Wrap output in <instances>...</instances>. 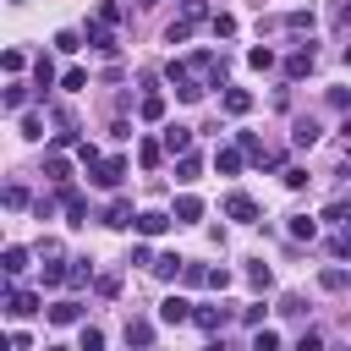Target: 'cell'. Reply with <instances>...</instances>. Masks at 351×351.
<instances>
[{
	"label": "cell",
	"instance_id": "cell-59",
	"mask_svg": "<svg viewBox=\"0 0 351 351\" xmlns=\"http://www.w3.org/2000/svg\"><path fill=\"white\" fill-rule=\"evenodd\" d=\"M340 132H346V143H351V110H346V121H340Z\"/></svg>",
	"mask_w": 351,
	"mask_h": 351
},
{
	"label": "cell",
	"instance_id": "cell-7",
	"mask_svg": "<svg viewBox=\"0 0 351 351\" xmlns=\"http://www.w3.org/2000/svg\"><path fill=\"white\" fill-rule=\"evenodd\" d=\"M170 225H176V214H165V208H143V214L132 219V230H137V236H148V241H154V236H165Z\"/></svg>",
	"mask_w": 351,
	"mask_h": 351
},
{
	"label": "cell",
	"instance_id": "cell-25",
	"mask_svg": "<svg viewBox=\"0 0 351 351\" xmlns=\"http://www.w3.org/2000/svg\"><path fill=\"white\" fill-rule=\"evenodd\" d=\"M241 165H247L241 148H219V154H214V170H219V176H241Z\"/></svg>",
	"mask_w": 351,
	"mask_h": 351
},
{
	"label": "cell",
	"instance_id": "cell-56",
	"mask_svg": "<svg viewBox=\"0 0 351 351\" xmlns=\"http://www.w3.org/2000/svg\"><path fill=\"white\" fill-rule=\"evenodd\" d=\"M22 66H27V55H22V49H5V71H11V77H22Z\"/></svg>",
	"mask_w": 351,
	"mask_h": 351
},
{
	"label": "cell",
	"instance_id": "cell-22",
	"mask_svg": "<svg viewBox=\"0 0 351 351\" xmlns=\"http://www.w3.org/2000/svg\"><path fill=\"white\" fill-rule=\"evenodd\" d=\"M27 88H33V82H22V77H11V82H5V93H0V104H5L11 115H16V110L27 104Z\"/></svg>",
	"mask_w": 351,
	"mask_h": 351
},
{
	"label": "cell",
	"instance_id": "cell-49",
	"mask_svg": "<svg viewBox=\"0 0 351 351\" xmlns=\"http://www.w3.org/2000/svg\"><path fill=\"white\" fill-rule=\"evenodd\" d=\"M77 143H82V137H77V126H60V132L49 137V148H77Z\"/></svg>",
	"mask_w": 351,
	"mask_h": 351
},
{
	"label": "cell",
	"instance_id": "cell-19",
	"mask_svg": "<svg viewBox=\"0 0 351 351\" xmlns=\"http://www.w3.org/2000/svg\"><path fill=\"white\" fill-rule=\"evenodd\" d=\"M219 104H225V115H247V110H252V93H247V88H230V82H225Z\"/></svg>",
	"mask_w": 351,
	"mask_h": 351
},
{
	"label": "cell",
	"instance_id": "cell-4",
	"mask_svg": "<svg viewBox=\"0 0 351 351\" xmlns=\"http://www.w3.org/2000/svg\"><path fill=\"white\" fill-rule=\"evenodd\" d=\"M88 181H93V186H104V192H121V181H126V154L99 159V165L88 170Z\"/></svg>",
	"mask_w": 351,
	"mask_h": 351
},
{
	"label": "cell",
	"instance_id": "cell-36",
	"mask_svg": "<svg viewBox=\"0 0 351 351\" xmlns=\"http://www.w3.org/2000/svg\"><path fill=\"white\" fill-rule=\"evenodd\" d=\"M55 208H60V192H44V197H33V219H55Z\"/></svg>",
	"mask_w": 351,
	"mask_h": 351
},
{
	"label": "cell",
	"instance_id": "cell-37",
	"mask_svg": "<svg viewBox=\"0 0 351 351\" xmlns=\"http://www.w3.org/2000/svg\"><path fill=\"white\" fill-rule=\"evenodd\" d=\"M88 280H93V263H88V258H71V274H66V285H77V291H82Z\"/></svg>",
	"mask_w": 351,
	"mask_h": 351
},
{
	"label": "cell",
	"instance_id": "cell-27",
	"mask_svg": "<svg viewBox=\"0 0 351 351\" xmlns=\"http://www.w3.org/2000/svg\"><path fill=\"white\" fill-rule=\"evenodd\" d=\"M247 285H252V291H258V296H263V291H269V285H274V269H269V263H263V258H252V263H247Z\"/></svg>",
	"mask_w": 351,
	"mask_h": 351
},
{
	"label": "cell",
	"instance_id": "cell-35",
	"mask_svg": "<svg viewBox=\"0 0 351 351\" xmlns=\"http://www.w3.org/2000/svg\"><path fill=\"white\" fill-rule=\"evenodd\" d=\"M236 148H241L247 159H263V137H258V132H236Z\"/></svg>",
	"mask_w": 351,
	"mask_h": 351
},
{
	"label": "cell",
	"instance_id": "cell-47",
	"mask_svg": "<svg viewBox=\"0 0 351 351\" xmlns=\"http://www.w3.org/2000/svg\"><path fill=\"white\" fill-rule=\"evenodd\" d=\"M93 291H99L104 302H110V296H121V274H99V280H93Z\"/></svg>",
	"mask_w": 351,
	"mask_h": 351
},
{
	"label": "cell",
	"instance_id": "cell-44",
	"mask_svg": "<svg viewBox=\"0 0 351 351\" xmlns=\"http://www.w3.org/2000/svg\"><path fill=\"white\" fill-rule=\"evenodd\" d=\"M230 285H236V274H230L225 263H214V269H208V291H230Z\"/></svg>",
	"mask_w": 351,
	"mask_h": 351
},
{
	"label": "cell",
	"instance_id": "cell-31",
	"mask_svg": "<svg viewBox=\"0 0 351 351\" xmlns=\"http://www.w3.org/2000/svg\"><path fill=\"white\" fill-rule=\"evenodd\" d=\"M192 33H197V22H192V16H176V22L165 27V44H186Z\"/></svg>",
	"mask_w": 351,
	"mask_h": 351
},
{
	"label": "cell",
	"instance_id": "cell-24",
	"mask_svg": "<svg viewBox=\"0 0 351 351\" xmlns=\"http://www.w3.org/2000/svg\"><path fill=\"white\" fill-rule=\"evenodd\" d=\"M159 159H165V143H159V137H143V143H137V165H143V170H159Z\"/></svg>",
	"mask_w": 351,
	"mask_h": 351
},
{
	"label": "cell",
	"instance_id": "cell-15",
	"mask_svg": "<svg viewBox=\"0 0 351 351\" xmlns=\"http://www.w3.org/2000/svg\"><path fill=\"white\" fill-rule=\"evenodd\" d=\"M44 176L60 186V181H71V159H66V148H44Z\"/></svg>",
	"mask_w": 351,
	"mask_h": 351
},
{
	"label": "cell",
	"instance_id": "cell-23",
	"mask_svg": "<svg viewBox=\"0 0 351 351\" xmlns=\"http://www.w3.org/2000/svg\"><path fill=\"white\" fill-rule=\"evenodd\" d=\"M159 143H165V154H186L192 148V126H165Z\"/></svg>",
	"mask_w": 351,
	"mask_h": 351
},
{
	"label": "cell",
	"instance_id": "cell-10",
	"mask_svg": "<svg viewBox=\"0 0 351 351\" xmlns=\"http://www.w3.org/2000/svg\"><path fill=\"white\" fill-rule=\"evenodd\" d=\"M159 324H170V329H181V324H192V302L170 291V296L159 302Z\"/></svg>",
	"mask_w": 351,
	"mask_h": 351
},
{
	"label": "cell",
	"instance_id": "cell-20",
	"mask_svg": "<svg viewBox=\"0 0 351 351\" xmlns=\"http://www.w3.org/2000/svg\"><path fill=\"white\" fill-rule=\"evenodd\" d=\"M197 176H203V154H192V148L176 154V181L186 186V181H197Z\"/></svg>",
	"mask_w": 351,
	"mask_h": 351
},
{
	"label": "cell",
	"instance_id": "cell-46",
	"mask_svg": "<svg viewBox=\"0 0 351 351\" xmlns=\"http://www.w3.org/2000/svg\"><path fill=\"white\" fill-rule=\"evenodd\" d=\"M22 137H27V143H38V137H44V115H33V110H27V115H22Z\"/></svg>",
	"mask_w": 351,
	"mask_h": 351
},
{
	"label": "cell",
	"instance_id": "cell-18",
	"mask_svg": "<svg viewBox=\"0 0 351 351\" xmlns=\"http://www.w3.org/2000/svg\"><path fill=\"white\" fill-rule=\"evenodd\" d=\"M313 143H318V121L313 115H296L291 121V148H313Z\"/></svg>",
	"mask_w": 351,
	"mask_h": 351
},
{
	"label": "cell",
	"instance_id": "cell-61",
	"mask_svg": "<svg viewBox=\"0 0 351 351\" xmlns=\"http://www.w3.org/2000/svg\"><path fill=\"white\" fill-rule=\"evenodd\" d=\"M137 5H159V0H137Z\"/></svg>",
	"mask_w": 351,
	"mask_h": 351
},
{
	"label": "cell",
	"instance_id": "cell-40",
	"mask_svg": "<svg viewBox=\"0 0 351 351\" xmlns=\"http://www.w3.org/2000/svg\"><path fill=\"white\" fill-rule=\"evenodd\" d=\"M55 49H60V55L82 49V33H77V27H60V33H55Z\"/></svg>",
	"mask_w": 351,
	"mask_h": 351
},
{
	"label": "cell",
	"instance_id": "cell-34",
	"mask_svg": "<svg viewBox=\"0 0 351 351\" xmlns=\"http://www.w3.org/2000/svg\"><path fill=\"white\" fill-rule=\"evenodd\" d=\"M60 88H66V93H82V88H88V71H82V66H66V71H60Z\"/></svg>",
	"mask_w": 351,
	"mask_h": 351
},
{
	"label": "cell",
	"instance_id": "cell-16",
	"mask_svg": "<svg viewBox=\"0 0 351 351\" xmlns=\"http://www.w3.org/2000/svg\"><path fill=\"white\" fill-rule=\"evenodd\" d=\"M170 214H176V225H197V219H203V197H197V192H181Z\"/></svg>",
	"mask_w": 351,
	"mask_h": 351
},
{
	"label": "cell",
	"instance_id": "cell-58",
	"mask_svg": "<svg viewBox=\"0 0 351 351\" xmlns=\"http://www.w3.org/2000/svg\"><path fill=\"white\" fill-rule=\"evenodd\" d=\"M335 22H340V27H351V0H346V5H335Z\"/></svg>",
	"mask_w": 351,
	"mask_h": 351
},
{
	"label": "cell",
	"instance_id": "cell-60",
	"mask_svg": "<svg viewBox=\"0 0 351 351\" xmlns=\"http://www.w3.org/2000/svg\"><path fill=\"white\" fill-rule=\"evenodd\" d=\"M340 60H346V66H351V44H346V49H340Z\"/></svg>",
	"mask_w": 351,
	"mask_h": 351
},
{
	"label": "cell",
	"instance_id": "cell-14",
	"mask_svg": "<svg viewBox=\"0 0 351 351\" xmlns=\"http://www.w3.org/2000/svg\"><path fill=\"white\" fill-rule=\"evenodd\" d=\"M55 82H60V77H55V60H49V55H38V60H33V93H38V99H49V88H55Z\"/></svg>",
	"mask_w": 351,
	"mask_h": 351
},
{
	"label": "cell",
	"instance_id": "cell-33",
	"mask_svg": "<svg viewBox=\"0 0 351 351\" xmlns=\"http://www.w3.org/2000/svg\"><path fill=\"white\" fill-rule=\"evenodd\" d=\"M99 22L121 27V22H126V5H121V0H99Z\"/></svg>",
	"mask_w": 351,
	"mask_h": 351
},
{
	"label": "cell",
	"instance_id": "cell-29",
	"mask_svg": "<svg viewBox=\"0 0 351 351\" xmlns=\"http://www.w3.org/2000/svg\"><path fill=\"white\" fill-rule=\"evenodd\" d=\"M318 219H324V225H351V197L340 192V197H335V203H329V208H324Z\"/></svg>",
	"mask_w": 351,
	"mask_h": 351
},
{
	"label": "cell",
	"instance_id": "cell-43",
	"mask_svg": "<svg viewBox=\"0 0 351 351\" xmlns=\"http://www.w3.org/2000/svg\"><path fill=\"white\" fill-rule=\"evenodd\" d=\"M5 208H11V214H16V208H33L27 186H16V181H11V186H5Z\"/></svg>",
	"mask_w": 351,
	"mask_h": 351
},
{
	"label": "cell",
	"instance_id": "cell-5",
	"mask_svg": "<svg viewBox=\"0 0 351 351\" xmlns=\"http://www.w3.org/2000/svg\"><path fill=\"white\" fill-rule=\"evenodd\" d=\"M55 192H60V208H66V225H71V230H77V225H88V197H82V186H71V181H60Z\"/></svg>",
	"mask_w": 351,
	"mask_h": 351
},
{
	"label": "cell",
	"instance_id": "cell-38",
	"mask_svg": "<svg viewBox=\"0 0 351 351\" xmlns=\"http://www.w3.org/2000/svg\"><path fill=\"white\" fill-rule=\"evenodd\" d=\"M318 285H324V291H346L351 274H346V269H318Z\"/></svg>",
	"mask_w": 351,
	"mask_h": 351
},
{
	"label": "cell",
	"instance_id": "cell-55",
	"mask_svg": "<svg viewBox=\"0 0 351 351\" xmlns=\"http://www.w3.org/2000/svg\"><path fill=\"white\" fill-rule=\"evenodd\" d=\"M318 346H324L318 329H302V335H296V351H318Z\"/></svg>",
	"mask_w": 351,
	"mask_h": 351
},
{
	"label": "cell",
	"instance_id": "cell-62",
	"mask_svg": "<svg viewBox=\"0 0 351 351\" xmlns=\"http://www.w3.org/2000/svg\"><path fill=\"white\" fill-rule=\"evenodd\" d=\"M346 230H351V225H346Z\"/></svg>",
	"mask_w": 351,
	"mask_h": 351
},
{
	"label": "cell",
	"instance_id": "cell-48",
	"mask_svg": "<svg viewBox=\"0 0 351 351\" xmlns=\"http://www.w3.org/2000/svg\"><path fill=\"white\" fill-rule=\"evenodd\" d=\"M263 318H269V307H263V302H247V307H241V324H247V329H258Z\"/></svg>",
	"mask_w": 351,
	"mask_h": 351
},
{
	"label": "cell",
	"instance_id": "cell-8",
	"mask_svg": "<svg viewBox=\"0 0 351 351\" xmlns=\"http://www.w3.org/2000/svg\"><path fill=\"white\" fill-rule=\"evenodd\" d=\"M82 38H88V49H99V55H115V49H121V44H115V27H110V22H99V16L82 27Z\"/></svg>",
	"mask_w": 351,
	"mask_h": 351
},
{
	"label": "cell",
	"instance_id": "cell-3",
	"mask_svg": "<svg viewBox=\"0 0 351 351\" xmlns=\"http://www.w3.org/2000/svg\"><path fill=\"white\" fill-rule=\"evenodd\" d=\"M38 307H44L38 291H22L16 280H5V296H0V313H5V318H33Z\"/></svg>",
	"mask_w": 351,
	"mask_h": 351
},
{
	"label": "cell",
	"instance_id": "cell-52",
	"mask_svg": "<svg viewBox=\"0 0 351 351\" xmlns=\"http://www.w3.org/2000/svg\"><path fill=\"white\" fill-rule=\"evenodd\" d=\"M82 351H104V329H93V324H82Z\"/></svg>",
	"mask_w": 351,
	"mask_h": 351
},
{
	"label": "cell",
	"instance_id": "cell-1",
	"mask_svg": "<svg viewBox=\"0 0 351 351\" xmlns=\"http://www.w3.org/2000/svg\"><path fill=\"white\" fill-rule=\"evenodd\" d=\"M241 318V307H225V302H192V324L203 335H225V324Z\"/></svg>",
	"mask_w": 351,
	"mask_h": 351
},
{
	"label": "cell",
	"instance_id": "cell-39",
	"mask_svg": "<svg viewBox=\"0 0 351 351\" xmlns=\"http://www.w3.org/2000/svg\"><path fill=\"white\" fill-rule=\"evenodd\" d=\"M208 27H214V38H230V33H236V16H230V11H214Z\"/></svg>",
	"mask_w": 351,
	"mask_h": 351
},
{
	"label": "cell",
	"instance_id": "cell-51",
	"mask_svg": "<svg viewBox=\"0 0 351 351\" xmlns=\"http://www.w3.org/2000/svg\"><path fill=\"white\" fill-rule=\"evenodd\" d=\"M274 313H285V318H307V307H302V296H280V307Z\"/></svg>",
	"mask_w": 351,
	"mask_h": 351
},
{
	"label": "cell",
	"instance_id": "cell-32",
	"mask_svg": "<svg viewBox=\"0 0 351 351\" xmlns=\"http://www.w3.org/2000/svg\"><path fill=\"white\" fill-rule=\"evenodd\" d=\"M274 346H285V335L269 329V324H258V329H252V351H274Z\"/></svg>",
	"mask_w": 351,
	"mask_h": 351
},
{
	"label": "cell",
	"instance_id": "cell-13",
	"mask_svg": "<svg viewBox=\"0 0 351 351\" xmlns=\"http://www.w3.org/2000/svg\"><path fill=\"white\" fill-rule=\"evenodd\" d=\"M313 60H318V49H313V44L291 49V55H285V77H291V82H296V77H307V71H313Z\"/></svg>",
	"mask_w": 351,
	"mask_h": 351
},
{
	"label": "cell",
	"instance_id": "cell-30",
	"mask_svg": "<svg viewBox=\"0 0 351 351\" xmlns=\"http://www.w3.org/2000/svg\"><path fill=\"white\" fill-rule=\"evenodd\" d=\"M313 22H318L313 11H285V16H280V27H285V33H313Z\"/></svg>",
	"mask_w": 351,
	"mask_h": 351
},
{
	"label": "cell",
	"instance_id": "cell-42",
	"mask_svg": "<svg viewBox=\"0 0 351 351\" xmlns=\"http://www.w3.org/2000/svg\"><path fill=\"white\" fill-rule=\"evenodd\" d=\"M280 181H285V186H291V192H302V186H307V181H313V176H307V170H302V165H285V170H280Z\"/></svg>",
	"mask_w": 351,
	"mask_h": 351
},
{
	"label": "cell",
	"instance_id": "cell-41",
	"mask_svg": "<svg viewBox=\"0 0 351 351\" xmlns=\"http://www.w3.org/2000/svg\"><path fill=\"white\" fill-rule=\"evenodd\" d=\"M247 66L269 71V66H274V49H269V44H252V49H247Z\"/></svg>",
	"mask_w": 351,
	"mask_h": 351
},
{
	"label": "cell",
	"instance_id": "cell-50",
	"mask_svg": "<svg viewBox=\"0 0 351 351\" xmlns=\"http://www.w3.org/2000/svg\"><path fill=\"white\" fill-rule=\"evenodd\" d=\"M126 263H137V269H154V252H148V236H143V241L132 247V258H126Z\"/></svg>",
	"mask_w": 351,
	"mask_h": 351
},
{
	"label": "cell",
	"instance_id": "cell-12",
	"mask_svg": "<svg viewBox=\"0 0 351 351\" xmlns=\"http://www.w3.org/2000/svg\"><path fill=\"white\" fill-rule=\"evenodd\" d=\"M82 313H88V307H82V302H71V296H66V302H49V307H44V318H49L55 329H66V324H82Z\"/></svg>",
	"mask_w": 351,
	"mask_h": 351
},
{
	"label": "cell",
	"instance_id": "cell-6",
	"mask_svg": "<svg viewBox=\"0 0 351 351\" xmlns=\"http://www.w3.org/2000/svg\"><path fill=\"white\" fill-rule=\"evenodd\" d=\"M219 208H225V219H236V225H263V219H258V203H252L247 192H225Z\"/></svg>",
	"mask_w": 351,
	"mask_h": 351
},
{
	"label": "cell",
	"instance_id": "cell-54",
	"mask_svg": "<svg viewBox=\"0 0 351 351\" xmlns=\"http://www.w3.org/2000/svg\"><path fill=\"white\" fill-rule=\"evenodd\" d=\"M181 280H186V285H208V263H186Z\"/></svg>",
	"mask_w": 351,
	"mask_h": 351
},
{
	"label": "cell",
	"instance_id": "cell-17",
	"mask_svg": "<svg viewBox=\"0 0 351 351\" xmlns=\"http://www.w3.org/2000/svg\"><path fill=\"white\" fill-rule=\"evenodd\" d=\"M121 335H126V346L148 351V346H154V318H126V329H121Z\"/></svg>",
	"mask_w": 351,
	"mask_h": 351
},
{
	"label": "cell",
	"instance_id": "cell-9",
	"mask_svg": "<svg viewBox=\"0 0 351 351\" xmlns=\"http://www.w3.org/2000/svg\"><path fill=\"white\" fill-rule=\"evenodd\" d=\"M132 219H137V214H132V197H126V192H115V197H110V208L99 214V225H110V230H126Z\"/></svg>",
	"mask_w": 351,
	"mask_h": 351
},
{
	"label": "cell",
	"instance_id": "cell-53",
	"mask_svg": "<svg viewBox=\"0 0 351 351\" xmlns=\"http://www.w3.org/2000/svg\"><path fill=\"white\" fill-rule=\"evenodd\" d=\"M77 159H82V170H93V165H99V159H104V154H99V148H93V143H77Z\"/></svg>",
	"mask_w": 351,
	"mask_h": 351
},
{
	"label": "cell",
	"instance_id": "cell-21",
	"mask_svg": "<svg viewBox=\"0 0 351 351\" xmlns=\"http://www.w3.org/2000/svg\"><path fill=\"white\" fill-rule=\"evenodd\" d=\"M285 236H291V241H313V236H318V219H313V214H291V219H285Z\"/></svg>",
	"mask_w": 351,
	"mask_h": 351
},
{
	"label": "cell",
	"instance_id": "cell-28",
	"mask_svg": "<svg viewBox=\"0 0 351 351\" xmlns=\"http://www.w3.org/2000/svg\"><path fill=\"white\" fill-rule=\"evenodd\" d=\"M137 115H143V121H165V93H154V88H148V93L137 99Z\"/></svg>",
	"mask_w": 351,
	"mask_h": 351
},
{
	"label": "cell",
	"instance_id": "cell-45",
	"mask_svg": "<svg viewBox=\"0 0 351 351\" xmlns=\"http://www.w3.org/2000/svg\"><path fill=\"white\" fill-rule=\"evenodd\" d=\"M181 16H192V22H208V16H214V5H208V0H181Z\"/></svg>",
	"mask_w": 351,
	"mask_h": 351
},
{
	"label": "cell",
	"instance_id": "cell-11",
	"mask_svg": "<svg viewBox=\"0 0 351 351\" xmlns=\"http://www.w3.org/2000/svg\"><path fill=\"white\" fill-rule=\"evenodd\" d=\"M148 274H154V280H165V285H176V280L186 274V258H181V252H159Z\"/></svg>",
	"mask_w": 351,
	"mask_h": 351
},
{
	"label": "cell",
	"instance_id": "cell-57",
	"mask_svg": "<svg viewBox=\"0 0 351 351\" xmlns=\"http://www.w3.org/2000/svg\"><path fill=\"white\" fill-rule=\"evenodd\" d=\"M11 351H33V335L27 329H11Z\"/></svg>",
	"mask_w": 351,
	"mask_h": 351
},
{
	"label": "cell",
	"instance_id": "cell-26",
	"mask_svg": "<svg viewBox=\"0 0 351 351\" xmlns=\"http://www.w3.org/2000/svg\"><path fill=\"white\" fill-rule=\"evenodd\" d=\"M27 258H33L27 247H5V252H0V269H5V280H16V274L27 269Z\"/></svg>",
	"mask_w": 351,
	"mask_h": 351
},
{
	"label": "cell",
	"instance_id": "cell-2",
	"mask_svg": "<svg viewBox=\"0 0 351 351\" xmlns=\"http://www.w3.org/2000/svg\"><path fill=\"white\" fill-rule=\"evenodd\" d=\"M165 77L176 82V99H181V104H197V99L208 93V82H197V77H192V60H170V66H165Z\"/></svg>",
	"mask_w": 351,
	"mask_h": 351
}]
</instances>
